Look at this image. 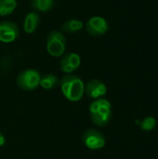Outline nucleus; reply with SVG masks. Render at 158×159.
Returning a JSON list of instances; mask_svg holds the SVG:
<instances>
[{"label":"nucleus","mask_w":158,"mask_h":159,"mask_svg":"<svg viewBox=\"0 0 158 159\" xmlns=\"http://www.w3.org/2000/svg\"><path fill=\"white\" fill-rule=\"evenodd\" d=\"M60 88L66 100L72 102H79L85 94V84L83 80L74 75H64L60 80Z\"/></svg>","instance_id":"1"},{"label":"nucleus","mask_w":158,"mask_h":159,"mask_svg":"<svg viewBox=\"0 0 158 159\" xmlns=\"http://www.w3.org/2000/svg\"><path fill=\"white\" fill-rule=\"evenodd\" d=\"M91 121L98 127L107 126L113 116L111 102L105 98H100L92 101L88 108Z\"/></svg>","instance_id":"2"},{"label":"nucleus","mask_w":158,"mask_h":159,"mask_svg":"<svg viewBox=\"0 0 158 159\" xmlns=\"http://www.w3.org/2000/svg\"><path fill=\"white\" fill-rule=\"evenodd\" d=\"M46 47L52 57H61L66 50V39L64 34L58 30L51 31L46 39Z\"/></svg>","instance_id":"3"},{"label":"nucleus","mask_w":158,"mask_h":159,"mask_svg":"<svg viewBox=\"0 0 158 159\" xmlns=\"http://www.w3.org/2000/svg\"><path fill=\"white\" fill-rule=\"evenodd\" d=\"M41 75L35 69H25L17 76V84L20 89L25 91H31L38 88Z\"/></svg>","instance_id":"4"},{"label":"nucleus","mask_w":158,"mask_h":159,"mask_svg":"<svg viewBox=\"0 0 158 159\" xmlns=\"http://www.w3.org/2000/svg\"><path fill=\"white\" fill-rule=\"evenodd\" d=\"M82 142L89 150H100L106 144L104 135L100 130L95 129H87L82 135Z\"/></svg>","instance_id":"5"},{"label":"nucleus","mask_w":158,"mask_h":159,"mask_svg":"<svg viewBox=\"0 0 158 159\" xmlns=\"http://www.w3.org/2000/svg\"><path fill=\"white\" fill-rule=\"evenodd\" d=\"M20 31L18 25L11 20H4L0 22V42L12 43L19 36Z\"/></svg>","instance_id":"6"},{"label":"nucleus","mask_w":158,"mask_h":159,"mask_svg":"<svg viewBox=\"0 0 158 159\" xmlns=\"http://www.w3.org/2000/svg\"><path fill=\"white\" fill-rule=\"evenodd\" d=\"M107 20L100 16L91 17L86 23V30L88 34L92 36H101L108 31Z\"/></svg>","instance_id":"7"},{"label":"nucleus","mask_w":158,"mask_h":159,"mask_svg":"<svg viewBox=\"0 0 158 159\" xmlns=\"http://www.w3.org/2000/svg\"><path fill=\"white\" fill-rule=\"evenodd\" d=\"M85 93L91 100L103 98L107 93V86L99 79H92L85 85Z\"/></svg>","instance_id":"8"},{"label":"nucleus","mask_w":158,"mask_h":159,"mask_svg":"<svg viewBox=\"0 0 158 159\" xmlns=\"http://www.w3.org/2000/svg\"><path fill=\"white\" fill-rule=\"evenodd\" d=\"M81 64V58L77 53L74 52H68L63 55L60 61L61 70L67 74L72 75L74 71H76Z\"/></svg>","instance_id":"9"},{"label":"nucleus","mask_w":158,"mask_h":159,"mask_svg":"<svg viewBox=\"0 0 158 159\" xmlns=\"http://www.w3.org/2000/svg\"><path fill=\"white\" fill-rule=\"evenodd\" d=\"M40 17L37 12H29L23 20V30L26 34H33L39 25Z\"/></svg>","instance_id":"10"},{"label":"nucleus","mask_w":158,"mask_h":159,"mask_svg":"<svg viewBox=\"0 0 158 159\" xmlns=\"http://www.w3.org/2000/svg\"><path fill=\"white\" fill-rule=\"evenodd\" d=\"M59 84H60V79L57 75L53 74H47L41 76L39 86L46 90H49L56 88Z\"/></svg>","instance_id":"11"},{"label":"nucleus","mask_w":158,"mask_h":159,"mask_svg":"<svg viewBox=\"0 0 158 159\" xmlns=\"http://www.w3.org/2000/svg\"><path fill=\"white\" fill-rule=\"evenodd\" d=\"M84 27L83 21L77 19H70L62 24V30L66 33H77Z\"/></svg>","instance_id":"12"},{"label":"nucleus","mask_w":158,"mask_h":159,"mask_svg":"<svg viewBox=\"0 0 158 159\" xmlns=\"http://www.w3.org/2000/svg\"><path fill=\"white\" fill-rule=\"evenodd\" d=\"M16 0H0V16H8L17 8Z\"/></svg>","instance_id":"13"},{"label":"nucleus","mask_w":158,"mask_h":159,"mask_svg":"<svg viewBox=\"0 0 158 159\" xmlns=\"http://www.w3.org/2000/svg\"><path fill=\"white\" fill-rule=\"evenodd\" d=\"M54 0H32V7L41 12H46L53 7Z\"/></svg>","instance_id":"14"},{"label":"nucleus","mask_w":158,"mask_h":159,"mask_svg":"<svg viewBox=\"0 0 158 159\" xmlns=\"http://www.w3.org/2000/svg\"><path fill=\"white\" fill-rule=\"evenodd\" d=\"M157 125V121L156 119L154 117V116H146L144 117L141 122H140V128L142 131H146V132H149V131H152L156 129Z\"/></svg>","instance_id":"15"},{"label":"nucleus","mask_w":158,"mask_h":159,"mask_svg":"<svg viewBox=\"0 0 158 159\" xmlns=\"http://www.w3.org/2000/svg\"><path fill=\"white\" fill-rule=\"evenodd\" d=\"M5 143H6V138L3 135V133H1V131H0V147L4 146Z\"/></svg>","instance_id":"16"}]
</instances>
